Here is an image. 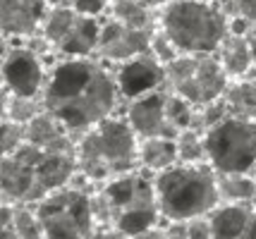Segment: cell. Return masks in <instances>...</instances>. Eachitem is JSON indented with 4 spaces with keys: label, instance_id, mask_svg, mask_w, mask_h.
Segmentation results:
<instances>
[{
    "label": "cell",
    "instance_id": "cell-18",
    "mask_svg": "<svg viewBox=\"0 0 256 239\" xmlns=\"http://www.w3.org/2000/svg\"><path fill=\"white\" fill-rule=\"evenodd\" d=\"M216 55L223 65L225 74L230 79H244L252 74L254 65V55L249 50V43H246L244 34H237V31H230V34L223 38L220 48L216 50Z\"/></svg>",
    "mask_w": 256,
    "mask_h": 239
},
{
    "label": "cell",
    "instance_id": "cell-25",
    "mask_svg": "<svg viewBox=\"0 0 256 239\" xmlns=\"http://www.w3.org/2000/svg\"><path fill=\"white\" fill-rule=\"evenodd\" d=\"M175 144H178V158L180 163L184 165H196V163H208V153H206V139H204V132L199 129H182L178 137H175Z\"/></svg>",
    "mask_w": 256,
    "mask_h": 239
},
{
    "label": "cell",
    "instance_id": "cell-12",
    "mask_svg": "<svg viewBox=\"0 0 256 239\" xmlns=\"http://www.w3.org/2000/svg\"><path fill=\"white\" fill-rule=\"evenodd\" d=\"M154 31L156 29H130V26L120 24L118 19L108 17L106 22L100 24L96 57L122 65L127 60L144 55V53H148V48H151Z\"/></svg>",
    "mask_w": 256,
    "mask_h": 239
},
{
    "label": "cell",
    "instance_id": "cell-20",
    "mask_svg": "<svg viewBox=\"0 0 256 239\" xmlns=\"http://www.w3.org/2000/svg\"><path fill=\"white\" fill-rule=\"evenodd\" d=\"M223 98L228 103V108H230V115L244 117V120H256V79L254 77L230 79Z\"/></svg>",
    "mask_w": 256,
    "mask_h": 239
},
{
    "label": "cell",
    "instance_id": "cell-3",
    "mask_svg": "<svg viewBox=\"0 0 256 239\" xmlns=\"http://www.w3.org/2000/svg\"><path fill=\"white\" fill-rule=\"evenodd\" d=\"M154 189L160 218L168 223L208 216L220 204L218 172L211 168V163H178L154 175Z\"/></svg>",
    "mask_w": 256,
    "mask_h": 239
},
{
    "label": "cell",
    "instance_id": "cell-13",
    "mask_svg": "<svg viewBox=\"0 0 256 239\" xmlns=\"http://www.w3.org/2000/svg\"><path fill=\"white\" fill-rule=\"evenodd\" d=\"M48 10V0H0L2 38H29L41 34Z\"/></svg>",
    "mask_w": 256,
    "mask_h": 239
},
{
    "label": "cell",
    "instance_id": "cell-4",
    "mask_svg": "<svg viewBox=\"0 0 256 239\" xmlns=\"http://www.w3.org/2000/svg\"><path fill=\"white\" fill-rule=\"evenodd\" d=\"M158 26L180 53H216L230 34V17L220 0H170L158 12Z\"/></svg>",
    "mask_w": 256,
    "mask_h": 239
},
{
    "label": "cell",
    "instance_id": "cell-9",
    "mask_svg": "<svg viewBox=\"0 0 256 239\" xmlns=\"http://www.w3.org/2000/svg\"><path fill=\"white\" fill-rule=\"evenodd\" d=\"M36 153H38V146L26 141L12 156H2V163H0L2 204H38L41 199H46L36 177V168H34Z\"/></svg>",
    "mask_w": 256,
    "mask_h": 239
},
{
    "label": "cell",
    "instance_id": "cell-7",
    "mask_svg": "<svg viewBox=\"0 0 256 239\" xmlns=\"http://www.w3.org/2000/svg\"><path fill=\"white\" fill-rule=\"evenodd\" d=\"M166 84L172 93L199 108L220 98L230 77L225 74L216 53H180L166 65Z\"/></svg>",
    "mask_w": 256,
    "mask_h": 239
},
{
    "label": "cell",
    "instance_id": "cell-16",
    "mask_svg": "<svg viewBox=\"0 0 256 239\" xmlns=\"http://www.w3.org/2000/svg\"><path fill=\"white\" fill-rule=\"evenodd\" d=\"M213 239L256 237V211L252 204H218L208 213Z\"/></svg>",
    "mask_w": 256,
    "mask_h": 239
},
{
    "label": "cell",
    "instance_id": "cell-35",
    "mask_svg": "<svg viewBox=\"0 0 256 239\" xmlns=\"http://www.w3.org/2000/svg\"><path fill=\"white\" fill-rule=\"evenodd\" d=\"M91 239H134V237H130V235H124V232L115 228H98Z\"/></svg>",
    "mask_w": 256,
    "mask_h": 239
},
{
    "label": "cell",
    "instance_id": "cell-27",
    "mask_svg": "<svg viewBox=\"0 0 256 239\" xmlns=\"http://www.w3.org/2000/svg\"><path fill=\"white\" fill-rule=\"evenodd\" d=\"M225 117H230V108H228L225 98L220 96V98L206 103V105H199V108L194 110V122H192V127L206 134L208 129H213L216 125H220Z\"/></svg>",
    "mask_w": 256,
    "mask_h": 239
},
{
    "label": "cell",
    "instance_id": "cell-33",
    "mask_svg": "<svg viewBox=\"0 0 256 239\" xmlns=\"http://www.w3.org/2000/svg\"><path fill=\"white\" fill-rule=\"evenodd\" d=\"M187 239H213V228L208 216L187 220Z\"/></svg>",
    "mask_w": 256,
    "mask_h": 239
},
{
    "label": "cell",
    "instance_id": "cell-34",
    "mask_svg": "<svg viewBox=\"0 0 256 239\" xmlns=\"http://www.w3.org/2000/svg\"><path fill=\"white\" fill-rule=\"evenodd\" d=\"M0 216H2V223H0V239H22L17 235L14 225H12V204H2Z\"/></svg>",
    "mask_w": 256,
    "mask_h": 239
},
{
    "label": "cell",
    "instance_id": "cell-31",
    "mask_svg": "<svg viewBox=\"0 0 256 239\" xmlns=\"http://www.w3.org/2000/svg\"><path fill=\"white\" fill-rule=\"evenodd\" d=\"M220 7L228 12V17H244L249 22H256V0H220Z\"/></svg>",
    "mask_w": 256,
    "mask_h": 239
},
{
    "label": "cell",
    "instance_id": "cell-26",
    "mask_svg": "<svg viewBox=\"0 0 256 239\" xmlns=\"http://www.w3.org/2000/svg\"><path fill=\"white\" fill-rule=\"evenodd\" d=\"M12 225L22 239H46L44 225L34 204H12Z\"/></svg>",
    "mask_w": 256,
    "mask_h": 239
},
{
    "label": "cell",
    "instance_id": "cell-22",
    "mask_svg": "<svg viewBox=\"0 0 256 239\" xmlns=\"http://www.w3.org/2000/svg\"><path fill=\"white\" fill-rule=\"evenodd\" d=\"M110 17L130 29H156L158 14L156 10L146 7L139 0H110Z\"/></svg>",
    "mask_w": 256,
    "mask_h": 239
},
{
    "label": "cell",
    "instance_id": "cell-5",
    "mask_svg": "<svg viewBox=\"0 0 256 239\" xmlns=\"http://www.w3.org/2000/svg\"><path fill=\"white\" fill-rule=\"evenodd\" d=\"M98 187L110 206V228L136 239L163 220L156 201L154 175L134 170L115 180H108Z\"/></svg>",
    "mask_w": 256,
    "mask_h": 239
},
{
    "label": "cell",
    "instance_id": "cell-10",
    "mask_svg": "<svg viewBox=\"0 0 256 239\" xmlns=\"http://www.w3.org/2000/svg\"><path fill=\"white\" fill-rule=\"evenodd\" d=\"M48 69L29 46H10L2 41V89L17 96H41Z\"/></svg>",
    "mask_w": 256,
    "mask_h": 239
},
{
    "label": "cell",
    "instance_id": "cell-24",
    "mask_svg": "<svg viewBox=\"0 0 256 239\" xmlns=\"http://www.w3.org/2000/svg\"><path fill=\"white\" fill-rule=\"evenodd\" d=\"M44 110V98L38 96H17L2 89V117H8L12 122L29 125L36 115Z\"/></svg>",
    "mask_w": 256,
    "mask_h": 239
},
{
    "label": "cell",
    "instance_id": "cell-23",
    "mask_svg": "<svg viewBox=\"0 0 256 239\" xmlns=\"http://www.w3.org/2000/svg\"><path fill=\"white\" fill-rule=\"evenodd\" d=\"M77 17H79V12L74 10L70 2H56V5H50V10L46 14V22H44V26H41V36L50 43L53 50H56V48L60 46V41L70 34V29L77 22Z\"/></svg>",
    "mask_w": 256,
    "mask_h": 239
},
{
    "label": "cell",
    "instance_id": "cell-37",
    "mask_svg": "<svg viewBox=\"0 0 256 239\" xmlns=\"http://www.w3.org/2000/svg\"><path fill=\"white\" fill-rule=\"evenodd\" d=\"M139 2H144L146 7H151V10H160L166 2H170V0H139Z\"/></svg>",
    "mask_w": 256,
    "mask_h": 239
},
{
    "label": "cell",
    "instance_id": "cell-19",
    "mask_svg": "<svg viewBox=\"0 0 256 239\" xmlns=\"http://www.w3.org/2000/svg\"><path fill=\"white\" fill-rule=\"evenodd\" d=\"M178 163V144L172 137L139 139V170L148 172V175H158Z\"/></svg>",
    "mask_w": 256,
    "mask_h": 239
},
{
    "label": "cell",
    "instance_id": "cell-11",
    "mask_svg": "<svg viewBox=\"0 0 256 239\" xmlns=\"http://www.w3.org/2000/svg\"><path fill=\"white\" fill-rule=\"evenodd\" d=\"M168 96H170V89L160 86V89L124 101V120L130 122L139 139L178 137V129L168 120Z\"/></svg>",
    "mask_w": 256,
    "mask_h": 239
},
{
    "label": "cell",
    "instance_id": "cell-39",
    "mask_svg": "<svg viewBox=\"0 0 256 239\" xmlns=\"http://www.w3.org/2000/svg\"><path fill=\"white\" fill-rule=\"evenodd\" d=\"M58 2H70V0H58Z\"/></svg>",
    "mask_w": 256,
    "mask_h": 239
},
{
    "label": "cell",
    "instance_id": "cell-29",
    "mask_svg": "<svg viewBox=\"0 0 256 239\" xmlns=\"http://www.w3.org/2000/svg\"><path fill=\"white\" fill-rule=\"evenodd\" d=\"M26 144V125L12 122L8 117H2L0 125V146H2V156H12L14 151Z\"/></svg>",
    "mask_w": 256,
    "mask_h": 239
},
{
    "label": "cell",
    "instance_id": "cell-2",
    "mask_svg": "<svg viewBox=\"0 0 256 239\" xmlns=\"http://www.w3.org/2000/svg\"><path fill=\"white\" fill-rule=\"evenodd\" d=\"M77 168L91 184L139 170V137L118 115L91 127L77 141Z\"/></svg>",
    "mask_w": 256,
    "mask_h": 239
},
{
    "label": "cell",
    "instance_id": "cell-15",
    "mask_svg": "<svg viewBox=\"0 0 256 239\" xmlns=\"http://www.w3.org/2000/svg\"><path fill=\"white\" fill-rule=\"evenodd\" d=\"M26 141L50 153H77V137L46 108L26 125Z\"/></svg>",
    "mask_w": 256,
    "mask_h": 239
},
{
    "label": "cell",
    "instance_id": "cell-38",
    "mask_svg": "<svg viewBox=\"0 0 256 239\" xmlns=\"http://www.w3.org/2000/svg\"><path fill=\"white\" fill-rule=\"evenodd\" d=\"M252 208L256 211V194H254V199H252Z\"/></svg>",
    "mask_w": 256,
    "mask_h": 239
},
{
    "label": "cell",
    "instance_id": "cell-36",
    "mask_svg": "<svg viewBox=\"0 0 256 239\" xmlns=\"http://www.w3.org/2000/svg\"><path fill=\"white\" fill-rule=\"evenodd\" d=\"M246 43H249V50H252V55H254V65H256V22H252L246 26Z\"/></svg>",
    "mask_w": 256,
    "mask_h": 239
},
{
    "label": "cell",
    "instance_id": "cell-41",
    "mask_svg": "<svg viewBox=\"0 0 256 239\" xmlns=\"http://www.w3.org/2000/svg\"><path fill=\"white\" fill-rule=\"evenodd\" d=\"M246 239H256V237H246Z\"/></svg>",
    "mask_w": 256,
    "mask_h": 239
},
{
    "label": "cell",
    "instance_id": "cell-14",
    "mask_svg": "<svg viewBox=\"0 0 256 239\" xmlns=\"http://www.w3.org/2000/svg\"><path fill=\"white\" fill-rule=\"evenodd\" d=\"M118 86L124 101H130L134 96H142L146 91H154L166 84V65H160L156 57L151 55V50L144 55L127 60L118 69Z\"/></svg>",
    "mask_w": 256,
    "mask_h": 239
},
{
    "label": "cell",
    "instance_id": "cell-21",
    "mask_svg": "<svg viewBox=\"0 0 256 239\" xmlns=\"http://www.w3.org/2000/svg\"><path fill=\"white\" fill-rule=\"evenodd\" d=\"M256 194V177L252 172H218L220 204H252Z\"/></svg>",
    "mask_w": 256,
    "mask_h": 239
},
{
    "label": "cell",
    "instance_id": "cell-30",
    "mask_svg": "<svg viewBox=\"0 0 256 239\" xmlns=\"http://www.w3.org/2000/svg\"><path fill=\"white\" fill-rule=\"evenodd\" d=\"M151 55L156 57L160 65H168V62H172L175 57L180 55V48L172 43V38L160 29V26H156V31H154V36H151Z\"/></svg>",
    "mask_w": 256,
    "mask_h": 239
},
{
    "label": "cell",
    "instance_id": "cell-1",
    "mask_svg": "<svg viewBox=\"0 0 256 239\" xmlns=\"http://www.w3.org/2000/svg\"><path fill=\"white\" fill-rule=\"evenodd\" d=\"M44 108L77 137L115 115L120 105L118 77L100 57H62L48 69L44 86Z\"/></svg>",
    "mask_w": 256,
    "mask_h": 239
},
{
    "label": "cell",
    "instance_id": "cell-8",
    "mask_svg": "<svg viewBox=\"0 0 256 239\" xmlns=\"http://www.w3.org/2000/svg\"><path fill=\"white\" fill-rule=\"evenodd\" d=\"M206 153L216 172H254L256 168V120L225 117L208 129Z\"/></svg>",
    "mask_w": 256,
    "mask_h": 239
},
{
    "label": "cell",
    "instance_id": "cell-40",
    "mask_svg": "<svg viewBox=\"0 0 256 239\" xmlns=\"http://www.w3.org/2000/svg\"><path fill=\"white\" fill-rule=\"evenodd\" d=\"M163 239H170V237H168V235H166V237H163Z\"/></svg>",
    "mask_w": 256,
    "mask_h": 239
},
{
    "label": "cell",
    "instance_id": "cell-32",
    "mask_svg": "<svg viewBox=\"0 0 256 239\" xmlns=\"http://www.w3.org/2000/svg\"><path fill=\"white\" fill-rule=\"evenodd\" d=\"M70 5L86 17H100L106 10H110V0H70Z\"/></svg>",
    "mask_w": 256,
    "mask_h": 239
},
{
    "label": "cell",
    "instance_id": "cell-17",
    "mask_svg": "<svg viewBox=\"0 0 256 239\" xmlns=\"http://www.w3.org/2000/svg\"><path fill=\"white\" fill-rule=\"evenodd\" d=\"M100 19L98 17H86L79 14L74 26L70 29V34L60 41V46L53 50L60 57H91L96 55L100 36Z\"/></svg>",
    "mask_w": 256,
    "mask_h": 239
},
{
    "label": "cell",
    "instance_id": "cell-6",
    "mask_svg": "<svg viewBox=\"0 0 256 239\" xmlns=\"http://www.w3.org/2000/svg\"><path fill=\"white\" fill-rule=\"evenodd\" d=\"M34 206L46 239H91L98 230L91 211V192L82 187L67 184Z\"/></svg>",
    "mask_w": 256,
    "mask_h": 239
},
{
    "label": "cell",
    "instance_id": "cell-28",
    "mask_svg": "<svg viewBox=\"0 0 256 239\" xmlns=\"http://www.w3.org/2000/svg\"><path fill=\"white\" fill-rule=\"evenodd\" d=\"M194 110H196V105H192L187 98H182V96L170 91V96H168V120H170V125L178 129V134L182 129H190L192 127Z\"/></svg>",
    "mask_w": 256,
    "mask_h": 239
}]
</instances>
